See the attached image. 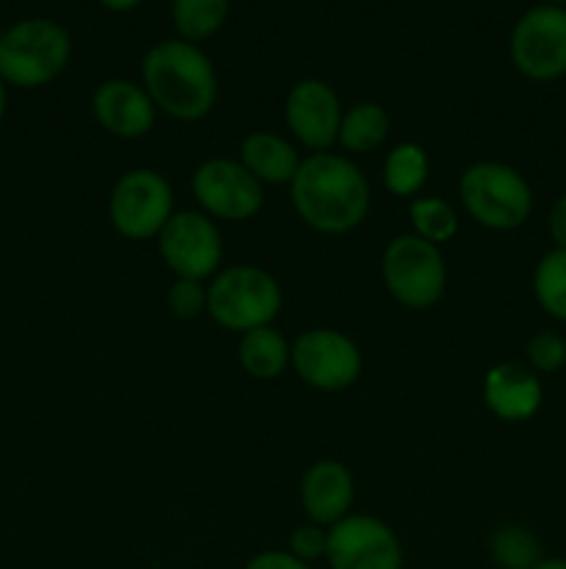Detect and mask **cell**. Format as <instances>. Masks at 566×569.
Listing matches in <instances>:
<instances>
[{
    "label": "cell",
    "instance_id": "1",
    "mask_svg": "<svg viewBox=\"0 0 566 569\" xmlns=\"http://www.w3.org/2000/svg\"><path fill=\"white\" fill-rule=\"evenodd\" d=\"M292 187L294 211L320 233H347L366 220L370 183L364 172L338 153H314L303 159Z\"/></svg>",
    "mask_w": 566,
    "mask_h": 569
},
{
    "label": "cell",
    "instance_id": "2",
    "mask_svg": "<svg viewBox=\"0 0 566 569\" xmlns=\"http://www.w3.org/2000/svg\"><path fill=\"white\" fill-rule=\"evenodd\" d=\"M142 81L155 109L172 120L198 122L209 117L216 103V72L209 56L183 39H166L148 50Z\"/></svg>",
    "mask_w": 566,
    "mask_h": 569
},
{
    "label": "cell",
    "instance_id": "3",
    "mask_svg": "<svg viewBox=\"0 0 566 569\" xmlns=\"http://www.w3.org/2000/svg\"><path fill=\"white\" fill-rule=\"evenodd\" d=\"M72 42L53 20H22L0 37V78L6 87L39 89L55 81L70 61Z\"/></svg>",
    "mask_w": 566,
    "mask_h": 569
},
{
    "label": "cell",
    "instance_id": "4",
    "mask_svg": "<svg viewBox=\"0 0 566 569\" xmlns=\"http://www.w3.org/2000/svg\"><path fill=\"white\" fill-rule=\"evenodd\" d=\"M283 306L281 287L266 270L253 264H236L216 272L209 283V311L211 320L225 331H255L272 326Z\"/></svg>",
    "mask_w": 566,
    "mask_h": 569
},
{
    "label": "cell",
    "instance_id": "5",
    "mask_svg": "<svg viewBox=\"0 0 566 569\" xmlns=\"http://www.w3.org/2000/svg\"><path fill=\"white\" fill-rule=\"evenodd\" d=\"M466 214L492 231H514L530 217L533 192L525 178L499 161H477L466 167L458 183Z\"/></svg>",
    "mask_w": 566,
    "mask_h": 569
},
{
    "label": "cell",
    "instance_id": "6",
    "mask_svg": "<svg viewBox=\"0 0 566 569\" xmlns=\"http://www.w3.org/2000/svg\"><path fill=\"white\" fill-rule=\"evenodd\" d=\"M383 283L405 309H431L447 287V267L438 244L416 233L392 239L383 250Z\"/></svg>",
    "mask_w": 566,
    "mask_h": 569
},
{
    "label": "cell",
    "instance_id": "7",
    "mask_svg": "<svg viewBox=\"0 0 566 569\" xmlns=\"http://www.w3.org/2000/svg\"><path fill=\"white\" fill-rule=\"evenodd\" d=\"M172 214H175V194L161 172L144 167L128 170L111 189L109 217L120 237L133 242L159 237Z\"/></svg>",
    "mask_w": 566,
    "mask_h": 569
},
{
    "label": "cell",
    "instance_id": "8",
    "mask_svg": "<svg viewBox=\"0 0 566 569\" xmlns=\"http://www.w3.org/2000/svg\"><path fill=\"white\" fill-rule=\"evenodd\" d=\"M159 253L178 278L205 281L220 270L222 237L203 211H175L159 233Z\"/></svg>",
    "mask_w": 566,
    "mask_h": 569
},
{
    "label": "cell",
    "instance_id": "9",
    "mask_svg": "<svg viewBox=\"0 0 566 569\" xmlns=\"http://www.w3.org/2000/svg\"><path fill=\"white\" fill-rule=\"evenodd\" d=\"M292 367L309 387L342 392L361 376V353L350 337L333 328H311L292 345Z\"/></svg>",
    "mask_w": 566,
    "mask_h": 569
},
{
    "label": "cell",
    "instance_id": "10",
    "mask_svg": "<svg viewBox=\"0 0 566 569\" xmlns=\"http://www.w3.org/2000/svg\"><path fill=\"white\" fill-rule=\"evenodd\" d=\"M331 569H403V545L383 520L347 515L327 528Z\"/></svg>",
    "mask_w": 566,
    "mask_h": 569
},
{
    "label": "cell",
    "instance_id": "11",
    "mask_svg": "<svg viewBox=\"0 0 566 569\" xmlns=\"http://www.w3.org/2000/svg\"><path fill=\"white\" fill-rule=\"evenodd\" d=\"M511 59L522 76L553 81L566 72V11L536 6L527 11L511 37Z\"/></svg>",
    "mask_w": 566,
    "mask_h": 569
},
{
    "label": "cell",
    "instance_id": "12",
    "mask_svg": "<svg viewBox=\"0 0 566 569\" xmlns=\"http://www.w3.org/2000/svg\"><path fill=\"white\" fill-rule=\"evenodd\" d=\"M192 192L214 220L244 222L264 206V187L236 159H209L194 170Z\"/></svg>",
    "mask_w": 566,
    "mask_h": 569
},
{
    "label": "cell",
    "instance_id": "13",
    "mask_svg": "<svg viewBox=\"0 0 566 569\" xmlns=\"http://www.w3.org/2000/svg\"><path fill=\"white\" fill-rule=\"evenodd\" d=\"M286 122L289 131L297 137L300 144L325 153L333 142H338L342 128V103L336 92L320 78H305L294 83L286 94Z\"/></svg>",
    "mask_w": 566,
    "mask_h": 569
},
{
    "label": "cell",
    "instance_id": "14",
    "mask_svg": "<svg viewBox=\"0 0 566 569\" xmlns=\"http://www.w3.org/2000/svg\"><path fill=\"white\" fill-rule=\"evenodd\" d=\"M92 111L100 128L117 139H142L155 122V103L148 89L122 78L103 81L94 89Z\"/></svg>",
    "mask_w": 566,
    "mask_h": 569
},
{
    "label": "cell",
    "instance_id": "15",
    "mask_svg": "<svg viewBox=\"0 0 566 569\" xmlns=\"http://www.w3.org/2000/svg\"><path fill=\"white\" fill-rule=\"evenodd\" d=\"M355 498V483L347 467L342 461L322 459L305 470L300 481V500H303L305 515L316 526H336L338 520L350 515V506Z\"/></svg>",
    "mask_w": 566,
    "mask_h": 569
},
{
    "label": "cell",
    "instance_id": "16",
    "mask_svg": "<svg viewBox=\"0 0 566 569\" xmlns=\"http://www.w3.org/2000/svg\"><path fill=\"white\" fill-rule=\"evenodd\" d=\"M483 400L503 422H525L542 406V381L516 361L494 365L483 378Z\"/></svg>",
    "mask_w": 566,
    "mask_h": 569
},
{
    "label": "cell",
    "instance_id": "17",
    "mask_svg": "<svg viewBox=\"0 0 566 569\" xmlns=\"http://www.w3.org/2000/svg\"><path fill=\"white\" fill-rule=\"evenodd\" d=\"M239 161H242L244 170H247L261 187H264V183H272V187L292 183L300 164H303V159H300V153L294 150V144L272 131H255L250 133V137H244Z\"/></svg>",
    "mask_w": 566,
    "mask_h": 569
},
{
    "label": "cell",
    "instance_id": "18",
    "mask_svg": "<svg viewBox=\"0 0 566 569\" xmlns=\"http://www.w3.org/2000/svg\"><path fill=\"white\" fill-rule=\"evenodd\" d=\"M239 361H242L244 372L255 381H275L292 365V345L272 326L255 328V331L242 333Z\"/></svg>",
    "mask_w": 566,
    "mask_h": 569
},
{
    "label": "cell",
    "instance_id": "19",
    "mask_svg": "<svg viewBox=\"0 0 566 569\" xmlns=\"http://www.w3.org/2000/svg\"><path fill=\"white\" fill-rule=\"evenodd\" d=\"M431 176L427 153L416 142H403L383 161V183L397 198H414L422 192Z\"/></svg>",
    "mask_w": 566,
    "mask_h": 569
},
{
    "label": "cell",
    "instance_id": "20",
    "mask_svg": "<svg viewBox=\"0 0 566 569\" xmlns=\"http://www.w3.org/2000/svg\"><path fill=\"white\" fill-rule=\"evenodd\" d=\"M388 137V114L377 103H358L342 117L338 142L347 153H372Z\"/></svg>",
    "mask_w": 566,
    "mask_h": 569
},
{
    "label": "cell",
    "instance_id": "21",
    "mask_svg": "<svg viewBox=\"0 0 566 569\" xmlns=\"http://www.w3.org/2000/svg\"><path fill=\"white\" fill-rule=\"evenodd\" d=\"M488 550H492L494 565L499 569H533L544 559L542 542L525 526L497 528L492 542H488Z\"/></svg>",
    "mask_w": 566,
    "mask_h": 569
},
{
    "label": "cell",
    "instance_id": "22",
    "mask_svg": "<svg viewBox=\"0 0 566 569\" xmlns=\"http://www.w3.org/2000/svg\"><path fill=\"white\" fill-rule=\"evenodd\" d=\"M228 17V0H172V20L183 42H200L222 28Z\"/></svg>",
    "mask_w": 566,
    "mask_h": 569
},
{
    "label": "cell",
    "instance_id": "23",
    "mask_svg": "<svg viewBox=\"0 0 566 569\" xmlns=\"http://www.w3.org/2000/svg\"><path fill=\"white\" fill-rule=\"evenodd\" d=\"M411 226L420 239L431 244L449 242L458 233V214L453 206L442 198H416L408 206Z\"/></svg>",
    "mask_w": 566,
    "mask_h": 569
},
{
    "label": "cell",
    "instance_id": "24",
    "mask_svg": "<svg viewBox=\"0 0 566 569\" xmlns=\"http://www.w3.org/2000/svg\"><path fill=\"white\" fill-rule=\"evenodd\" d=\"M533 289L547 315L566 322V250L555 248L544 256L533 276Z\"/></svg>",
    "mask_w": 566,
    "mask_h": 569
},
{
    "label": "cell",
    "instance_id": "25",
    "mask_svg": "<svg viewBox=\"0 0 566 569\" xmlns=\"http://www.w3.org/2000/svg\"><path fill=\"white\" fill-rule=\"evenodd\" d=\"M166 306L178 320H194L209 306V287H203V281H192V278H178L166 292Z\"/></svg>",
    "mask_w": 566,
    "mask_h": 569
},
{
    "label": "cell",
    "instance_id": "26",
    "mask_svg": "<svg viewBox=\"0 0 566 569\" xmlns=\"http://www.w3.org/2000/svg\"><path fill=\"white\" fill-rule=\"evenodd\" d=\"M527 359H530L533 370L538 372H555L564 367L566 361V342L564 337L553 331H542L527 342Z\"/></svg>",
    "mask_w": 566,
    "mask_h": 569
},
{
    "label": "cell",
    "instance_id": "27",
    "mask_svg": "<svg viewBox=\"0 0 566 569\" xmlns=\"http://www.w3.org/2000/svg\"><path fill=\"white\" fill-rule=\"evenodd\" d=\"M289 553L297 556L300 561L311 565L316 559H325L327 553V528L309 522V526L294 528L289 537Z\"/></svg>",
    "mask_w": 566,
    "mask_h": 569
},
{
    "label": "cell",
    "instance_id": "28",
    "mask_svg": "<svg viewBox=\"0 0 566 569\" xmlns=\"http://www.w3.org/2000/svg\"><path fill=\"white\" fill-rule=\"evenodd\" d=\"M244 569H311V565L300 561L289 550H264V553L253 556Z\"/></svg>",
    "mask_w": 566,
    "mask_h": 569
},
{
    "label": "cell",
    "instance_id": "29",
    "mask_svg": "<svg viewBox=\"0 0 566 569\" xmlns=\"http://www.w3.org/2000/svg\"><path fill=\"white\" fill-rule=\"evenodd\" d=\"M549 233H553L555 244L566 250V194L549 211Z\"/></svg>",
    "mask_w": 566,
    "mask_h": 569
},
{
    "label": "cell",
    "instance_id": "30",
    "mask_svg": "<svg viewBox=\"0 0 566 569\" xmlns=\"http://www.w3.org/2000/svg\"><path fill=\"white\" fill-rule=\"evenodd\" d=\"M100 3L109 6V9H114V11H128V9H133V6L142 3V0H100Z\"/></svg>",
    "mask_w": 566,
    "mask_h": 569
},
{
    "label": "cell",
    "instance_id": "31",
    "mask_svg": "<svg viewBox=\"0 0 566 569\" xmlns=\"http://www.w3.org/2000/svg\"><path fill=\"white\" fill-rule=\"evenodd\" d=\"M6 109H9V94H6V81L0 78V126L6 120Z\"/></svg>",
    "mask_w": 566,
    "mask_h": 569
},
{
    "label": "cell",
    "instance_id": "32",
    "mask_svg": "<svg viewBox=\"0 0 566 569\" xmlns=\"http://www.w3.org/2000/svg\"><path fill=\"white\" fill-rule=\"evenodd\" d=\"M533 569H566V559H542Z\"/></svg>",
    "mask_w": 566,
    "mask_h": 569
},
{
    "label": "cell",
    "instance_id": "33",
    "mask_svg": "<svg viewBox=\"0 0 566 569\" xmlns=\"http://www.w3.org/2000/svg\"><path fill=\"white\" fill-rule=\"evenodd\" d=\"M555 3H566V0H555Z\"/></svg>",
    "mask_w": 566,
    "mask_h": 569
},
{
    "label": "cell",
    "instance_id": "34",
    "mask_svg": "<svg viewBox=\"0 0 566 569\" xmlns=\"http://www.w3.org/2000/svg\"><path fill=\"white\" fill-rule=\"evenodd\" d=\"M0 37H3V31H0Z\"/></svg>",
    "mask_w": 566,
    "mask_h": 569
}]
</instances>
